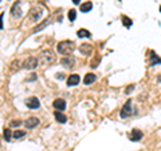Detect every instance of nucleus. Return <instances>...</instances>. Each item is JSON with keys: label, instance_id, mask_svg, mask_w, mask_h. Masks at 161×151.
Here are the masks:
<instances>
[{"label": "nucleus", "instance_id": "obj_1", "mask_svg": "<svg viewBox=\"0 0 161 151\" xmlns=\"http://www.w3.org/2000/svg\"><path fill=\"white\" fill-rule=\"evenodd\" d=\"M43 7L42 6H32L30 8V11L27 13V18H26V23L27 24H35L38 23L40 18L43 16Z\"/></svg>", "mask_w": 161, "mask_h": 151}, {"label": "nucleus", "instance_id": "obj_2", "mask_svg": "<svg viewBox=\"0 0 161 151\" xmlns=\"http://www.w3.org/2000/svg\"><path fill=\"white\" fill-rule=\"evenodd\" d=\"M55 62V55L53 51L50 49H46V51H42L38 58V64L40 67H46V66H50Z\"/></svg>", "mask_w": 161, "mask_h": 151}, {"label": "nucleus", "instance_id": "obj_3", "mask_svg": "<svg viewBox=\"0 0 161 151\" xmlns=\"http://www.w3.org/2000/svg\"><path fill=\"white\" fill-rule=\"evenodd\" d=\"M57 49L60 55L69 56V55L75 49V43L73 40H63V42H59V44L57 46Z\"/></svg>", "mask_w": 161, "mask_h": 151}, {"label": "nucleus", "instance_id": "obj_4", "mask_svg": "<svg viewBox=\"0 0 161 151\" xmlns=\"http://www.w3.org/2000/svg\"><path fill=\"white\" fill-rule=\"evenodd\" d=\"M134 112H136V110L132 107V99H128L126 103L124 104L122 110L119 111V117L122 118V119H126V118H129V117H132Z\"/></svg>", "mask_w": 161, "mask_h": 151}, {"label": "nucleus", "instance_id": "obj_5", "mask_svg": "<svg viewBox=\"0 0 161 151\" xmlns=\"http://www.w3.org/2000/svg\"><path fill=\"white\" fill-rule=\"evenodd\" d=\"M22 15H23V11H22V3L20 2H15L14 4H12V7H11V16L14 18V19H20L22 18Z\"/></svg>", "mask_w": 161, "mask_h": 151}, {"label": "nucleus", "instance_id": "obj_6", "mask_svg": "<svg viewBox=\"0 0 161 151\" xmlns=\"http://www.w3.org/2000/svg\"><path fill=\"white\" fill-rule=\"evenodd\" d=\"M147 62L149 66H156V64H160L161 63V58H158V55L156 54L152 49L148 51V55H147Z\"/></svg>", "mask_w": 161, "mask_h": 151}, {"label": "nucleus", "instance_id": "obj_7", "mask_svg": "<svg viewBox=\"0 0 161 151\" xmlns=\"http://www.w3.org/2000/svg\"><path fill=\"white\" fill-rule=\"evenodd\" d=\"M23 67L26 68V70H34V68H36L38 67V58H35V56L27 58L26 60H24V63H23Z\"/></svg>", "mask_w": 161, "mask_h": 151}, {"label": "nucleus", "instance_id": "obj_8", "mask_svg": "<svg viewBox=\"0 0 161 151\" xmlns=\"http://www.w3.org/2000/svg\"><path fill=\"white\" fill-rule=\"evenodd\" d=\"M26 104H27V107H28V108H31V110H38V108L40 107L39 99H38V98H35V96L28 98V99L26 100Z\"/></svg>", "mask_w": 161, "mask_h": 151}, {"label": "nucleus", "instance_id": "obj_9", "mask_svg": "<svg viewBox=\"0 0 161 151\" xmlns=\"http://www.w3.org/2000/svg\"><path fill=\"white\" fill-rule=\"evenodd\" d=\"M60 64L66 68H73L74 64H75V59L73 56H64V58H62V60H60Z\"/></svg>", "mask_w": 161, "mask_h": 151}, {"label": "nucleus", "instance_id": "obj_10", "mask_svg": "<svg viewBox=\"0 0 161 151\" xmlns=\"http://www.w3.org/2000/svg\"><path fill=\"white\" fill-rule=\"evenodd\" d=\"M54 108H57V111H64L66 110V102L63 99H57L54 100Z\"/></svg>", "mask_w": 161, "mask_h": 151}, {"label": "nucleus", "instance_id": "obj_11", "mask_svg": "<svg viewBox=\"0 0 161 151\" xmlns=\"http://www.w3.org/2000/svg\"><path fill=\"white\" fill-rule=\"evenodd\" d=\"M38 124H39V119H38V118H35V117L28 118L26 122H24V126H26L27 128H34V127H36Z\"/></svg>", "mask_w": 161, "mask_h": 151}, {"label": "nucleus", "instance_id": "obj_12", "mask_svg": "<svg viewBox=\"0 0 161 151\" xmlns=\"http://www.w3.org/2000/svg\"><path fill=\"white\" fill-rule=\"evenodd\" d=\"M92 51H93V46H92V44H87V43L80 44L79 52L82 55H90V54H92Z\"/></svg>", "mask_w": 161, "mask_h": 151}, {"label": "nucleus", "instance_id": "obj_13", "mask_svg": "<svg viewBox=\"0 0 161 151\" xmlns=\"http://www.w3.org/2000/svg\"><path fill=\"white\" fill-rule=\"evenodd\" d=\"M79 80H80V78L78 76L77 74L70 75L69 79H67V86H69V87H71V86H77L79 83Z\"/></svg>", "mask_w": 161, "mask_h": 151}, {"label": "nucleus", "instance_id": "obj_14", "mask_svg": "<svg viewBox=\"0 0 161 151\" xmlns=\"http://www.w3.org/2000/svg\"><path fill=\"white\" fill-rule=\"evenodd\" d=\"M142 133L140 131V130H133L132 131V135H130V139L133 140V142H138V140L142 139Z\"/></svg>", "mask_w": 161, "mask_h": 151}, {"label": "nucleus", "instance_id": "obj_15", "mask_svg": "<svg viewBox=\"0 0 161 151\" xmlns=\"http://www.w3.org/2000/svg\"><path fill=\"white\" fill-rule=\"evenodd\" d=\"M95 75L94 74H86V76L83 78V83L85 84H92V83H94L95 82Z\"/></svg>", "mask_w": 161, "mask_h": 151}, {"label": "nucleus", "instance_id": "obj_16", "mask_svg": "<svg viewBox=\"0 0 161 151\" xmlns=\"http://www.w3.org/2000/svg\"><path fill=\"white\" fill-rule=\"evenodd\" d=\"M92 8H93L92 2H86V3L80 4V12H89V11H92Z\"/></svg>", "mask_w": 161, "mask_h": 151}, {"label": "nucleus", "instance_id": "obj_17", "mask_svg": "<svg viewBox=\"0 0 161 151\" xmlns=\"http://www.w3.org/2000/svg\"><path fill=\"white\" fill-rule=\"evenodd\" d=\"M77 35L79 38H92V34H90V31H87V29H85V28L78 29Z\"/></svg>", "mask_w": 161, "mask_h": 151}, {"label": "nucleus", "instance_id": "obj_18", "mask_svg": "<svg viewBox=\"0 0 161 151\" xmlns=\"http://www.w3.org/2000/svg\"><path fill=\"white\" fill-rule=\"evenodd\" d=\"M54 115H55V119H57L59 123H66L67 118L64 117V115H63L62 112H60V111H55V114H54Z\"/></svg>", "mask_w": 161, "mask_h": 151}, {"label": "nucleus", "instance_id": "obj_19", "mask_svg": "<svg viewBox=\"0 0 161 151\" xmlns=\"http://www.w3.org/2000/svg\"><path fill=\"white\" fill-rule=\"evenodd\" d=\"M132 23H133L132 19H129L128 16H122V24H124L125 27H128V28L132 27Z\"/></svg>", "mask_w": 161, "mask_h": 151}, {"label": "nucleus", "instance_id": "obj_20", "mask_svg": "<svg viewBox=\"0 0 161 151\" xmlns=\"http://www.w3.org/2000/svg\"><path fill=\"white\" fill-rule=\"evenodd\" d=\"M24 135H26V131H19V130H16L14 134H12V137L15 139H19V138H23Z\"/></svg>", "mask_w": 161, "mask_h": 151}, {"label": "nucleus", "instance_id": "obj_21", "mask_svg": "<svg viewBox=\"0 0 161 151\" xmlns=\"http://www.w3.org/2000/svg\"><path fill=\"white\" fill-rule=\"evenodd\" d=\"M11 137H12L11 130H9V128H6V130H4V139H6L7 142H9V140H11Z\"/></svg>", "mask_w": 161, "mask_h": 151}, {"label": "nucleus", "instance_id": "obj_22", "mask_svg": "<svg viewBox=\"0 0 161 151\" xmlns=\"http://www.w3.org/2000/svg\"><path fill=\"white\" fill-rule=\"evenodd\" d=\"M75 18H77V12H75V9H70L69 11V20L70 22H74Z\"/></svg>", "mask_w": 161, "mask_h": 151}, {"label": "nucleus", "instance_id": "obj_23", "mask_svg": "<svg viewBox=\"0 0 161 151\" xmlns=\"http://www.w3.org/2000/svg\"><path fill=\"white\" fill-rule=\"evenodd\" d=\"M47 24H50V20H48V19L46 20V22H43V24H40L39 27H36V28H35V29H34V32H36V31H40V29H42V28H44V27L47 26Z\"/></svg>", "mask_w": 161, "mask_h": 151}, {"label": "nucleus", "instance_id": "obj_24", "mask_svg": "<svg viewBox=\"0 0 161 151\" xmlns=\"http://www.w3.org/2000/svg\"><path fill=\"white\" fill-rule=\"evenodd\" d=\"M134 90V84H130V86H128V88L125 90V94H130Z\"/></svg>", "mask_w": 161, "mask_h": 151}, {"label": "nucleus", "instance_id": "obj_25", "mask_svg": "<svg viewBox=\"0 0 161 151\" xmlns=\"http://www.w3.org/2000/svg\"><path fill=\"white\" fill-rule=\"evenodd\" d=\"M22 123H23L22 120H12V122H11V126H14V127L16 126V127H18V126H20Z\"/></svg>", "mask_w": 161, "mask_h": 151}, {"label": "nucleus", "instance_id": "obj_26", "mask_svg": "<svg viewBox=\"0 0 161 151\" xmlns=\"http://www.w3.org/2000/svg\"><path fill=\"white\" fill-rule=\"evenodd\" d=\"M3 16L4 13H0V29H3Z\"/></svg>", "mask_w": 161, "mask_h": 151}, {"label": "nucleus", "instance_id": "obj_27", "mask_svg": "<svg viewBox=\"0 0 161 151\" xmlns=\"http://www.w3.org/2000/svg\"><path fill=\"white\" fill-rule=\"evenodd\" d=\"M19 64H20V62H19V60H16V62H14V63H12V66H14V68H16V70H18V68H19Z\"/></svg>", "mask_w": 161, "mask_h": 151}, {"label": "nucleus", "instance_id": "obj_28", "mask_svg": "<svg viewBox=\"0 0 161 151\" xmlns=\"http://www.w3.org/2000/svg\"><path fill=\"white\" fill-rule=\"evenodd\" d=\"M55 76H57V79H60V80H62V79L64 78V75H63V74H57Z\"/></svg>", "mask_w": 161, "mask_h": 151}, {"label": "nucleus", "instance_id": "obj_29", "mask_svg": "<svg viewBox=\"0 0 161 151\" xmlns=\"http://www.w3.org/2000/svg\"><path fill=\"white\" fill-rule=\"evenodd\" d=\"M73 3H74V4H79L80 0H73Z\"/></svg>", "mask_w": 161, "mask_h": 151}, {"label": "nucleus", "instance_id": "obj_30", "mask_svg": "<svg viewBox=\"0 0 161 151\" xmlns=\"http://www.w3.org/2000/svg\"><path fill=\"white\" fill-rule=\"evenodd\" d=\"M157 80H158V82H160V83H161V75H160V76H158V78H157Z\"/></svg>", "mask_w": 161, "mask_h": 151}, {"label": "nucleus", "instance_id": "obj_31", "mask_svg": "<svg viewBox=\"0 0 161 151\" xmlns=\"http://www.w3.org/2000/svg\"><path fill=\"white\" fill-rule=\"evenodd\" d=\"M160 12H161V7H160Z\"/></svg>", "mask_w": 161, "mask_h": 151}, {"label": "nucleus", "instance_id": "obj_32", "mask_svg": "<svg viewBox=\"0 0 161 151\" xmlns=\"http://www.w3.org/2000/svg\"><path fill=\"white\" fill-rule=\"evenodd\" d=\"M0 2H2V0H0Z\"/></svg>", "mask_w": 161, "mask_h": 151}]
</instances>
